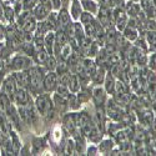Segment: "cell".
<instances>
[{
  "mask_svg": "<svg viewBox=\"0 0 156 156\" xmlns=\"http://www.w3.org/2000/svg\"><path fill=\"white\" fill-rule=\"evenodd\" d=\"M154 4H155V6H156V0H154Z\"/></svg>",
  "mask_w": 156,
  "mask_h": 156,
  "instance_id": "cell-33",
  "label": "cell"
},
{
  "mask_svg": "<svg viewBox=\"0 0 156 156\" xmlns=\"http://www.w3.org/2000/svg\"><path fill=\"white\" fill-rule=\"evenodd\" d=\"M48 73L46 68L44 65H33V66L29 69V75H30V84L28 90L30 91V94L33 95H39L44 93L43 90V80L44 76Z\"/></svg>",
  "mask_w": 156,
  "mask_h": 156,
  "instance_id": "cell-1",
  "label": "cell"
},
{
  "mask_svg": "<svg viewBox=\"0 0 156 156\" xmlns=\"http://www.w3.org/2000/svg\"><path fill=\"white\" fill-rule=\"evenodd\" d=\"M122 33H124L122 35L127 39V41H135L137 39V30L134 27H130V25H127V27L122 30Z\"/></svg>",
  "mask_w": 156,
  "mask_h": 156,
  "instance_id": "cell-20",
  "label": "cell"
},
{
  "mask_svg": "<svg viewBox=\"0 0 156 156\" xmlns=\"http://www.w3.org/2000/svg\"><path fill=\"white\" fill-rule=\"evenodd\" d=\"M54 45H55V31H48L44 35V48L49 55H54Z\"/></svg>",
  "mask_w": 156,
  "mask_h": 156,
  "instance_id": "cell-10",
  "label": "cell"
},
{
  "mask_svg": "<svg viewBox=\"0 0 156 156\" xmlns=\"http://www.w3.org/2000/svg\"><path fill=\"white\" fill-rule=\"evenodd\" d=\"M76 96H77V100L80 101V104L87 102L90 100V98H91V91H90L87 87H81L80 91L76 94Z\"/></svg>",
  "mask_w": 156,
  "mask_h": 156,
  "instance_id": "cell-22",
  "label": "cell"
},
{
  "mask_svg": "<svg viewBox=\"0 0 156 156\" xmlns=\"http://www.w3.org/2000/svg\"><path fill=\"white\" fill-rule=\"evenodd\" d=\"M49 54H48V51L44 49H39V50H35V53L33 55V60L34 62H36L37 65H44V62L46 61Z\"/></svg>",
  "mask_w": 156,
  "mask_h": 156,
  "instance_id": "cell-17",
  "label": "cell"
},
{
  "mask_svg": "<svg viewBox=\"0 0 156 156\" xmlns=\"http://www.w3.org/2000/svg\"><path fill=\"white\" fill-rule=\"evenodd\" d=\"M61 3H62V8H68L70 0H61Z\"/></svg>",
  "mask_w": 156,
  "mask_h": 156,
  "instance_id": "cell-31",
  "label": "cell"
},
{
  "mask_svg": "<svg viewBox=\"0 0 156 156\" xmlns=\"http://www.w3.org/2000/svg\"><path fill=\"white\" fill-rule=\"evenodd\" d=\"M31 100V94L28 89H24V87H18V90L15 91L14 96H12L11 101L15 104L16 106L20 105H27V104Z\"/></svg>",
  "mask_w": 156,
  "mask_h": 156,
  "instance_id": "cell-6",
  "label": "cell"
},
{
  "mask_svg": "<svg viewBox=\"0 0 156 156\" xmlns=\"http://www.w3.org/2000/svg\"><path fill=\"white\" fill-rule=\"evenodd\" d=\"M65 154H69V155H73L75 152V141L74 140H68V142L65 144Z\"/></svg>",
  "mask_w": 156,
  "mask_h": 156,
  "instance_id": "cell-26",
  "label": "cell"
},
{
  "mask_svg": "<svg viewBox=\"0 0 156 156\" xmlns=\"http://www.w3.org/2000/svg\"><path fill=\"white\" fill-rule=\"evenodd\" d=\"M98 147H95V146H91L90 145L87 149H86V152H87V155H96L98 154Z\"/></svg>",
  "mask_w": 156,
  "mask_h": 156,
  "instance_id": "cell-30",
  "label": "cell"
},
{
  "mask_svg": "<svg viewBox=\"0 0 156 156\" xmlns=\"http://www.w3.org/2000/svg\"><path fill=\"white\" fill-rule=\"evenodd\" d=\"M79 20H80V23H81L83 25H86V24H89V23H91L93 20H95V18H94V14H91V12L83 11Z\"/></svg>",
  "mask_w": 156,
  "mask_h": 156,
  "instance_id": "cell-25",
  "label": "cell"
},
{
  "mask_svg": "<svg viewBox=\"0 0 156 156\" xmlns=\"http://www.w3.org/2000/svg\"><path fill=\"white\" fill-rule=\"evenodd\" d=\"M14 79L16 81L18 87H24L28 89L29 84H30V75H29V70H21V71H14L11 73Z\"/></svg>",
  "mask_w": 156,
  "mask_h": 156,
  "instance_id": "cell-7",
  "label": "cell"
},
{
  "mask_svg": "<svg viewBox=\"0 0 156 156\" xmlns=\"http://www.w3.org/2000/svg\"><path fill=\"white\" fill-rule=\"evenodd\" d=\"M49 2H50V5H51V9H53L54 11H59L62 8L61 0H49Z\"/></svg>",
  "mask_w": 156,
  "mask_h": 156,
  "instance_id": "cell-27",
  "label": "cell"
},
{
  "mask_svg": "<svg viewBox=\"0 0 156 156\" xmlns=\"http://www.w3.org/2000/svg\"><path fill=\"white\" fill-rule=\"evenodd\" d=\"M5 40H6L5 25H4V23L0 21V43H5Z\"/></svg>",
  "mask_w": 156,
  "mask_h": 156,
  "instance_id": "cell-28",
  "label": "cell"
},
{
  "mask_svg": "<svg viewBox=\"0 0 156 156\" xmlns=\"http://www.w3.org/2000/svg\"><path fill=\"white\" fill-rule=\"evenodd\" d=\"M55 94H58L59 96H61V98H64V99H68V98L70 96L71 93H70V90H69L68 85L59 84L58 87H56V90H55Z\"/></svg>",
  "mask_w": 156,
  "mask_h": 156,
  "instance_id": "cell-24",
  "label": "cell"
},
{
  "mask_svg": "<svg viewBox=\"0 0 156 156\" xmlns=\"http://www.w3.org/2000/svg\"><path fill=\"white\" fill-rule=\"evenodd\" d=\"M71 16H70V12L66 10V8H61L58 11V29H65L66 27L73 23L71 21Z\"/></svg>",
  "mask_w": 156,
  "mask_h": 156,
  "instance_id": "cell-8",
  "label": "cell"
},
{
  "mask_svg": "<svg viewBox=\"0 0 156 156\" xmlns=\"http://www.w3.org/2000/svg\"><path fill=\"white\" fill-rule=\"evenodd\" d=\"M68 87L70 90L71 94H77L81 89V83H80V77L77 74H71L70 80L68 83Z\"/></svg>",
  "mask_w": 156,
  "mask_h": 156,
  "instance_id": "cell-12",
  "label": "cell"
},
{
  "mask_svg": "<svg viewBox=\"0 0 156 156\" xmlns=\"http://www.w3.org/2000/svg\"><path fill=\"white\" fill-rule=\"evenodd\" d=\"M112 147H114V142H112V140L108 139V140H102V141L100 142V145H99L98 150H99L100 152H102V154H110L111 150H112Z\"/></svg>",
  "mask_w": 156,
  "mask_h": 156,
  "instance_id": "cell-21",
  "label": "cell"
},
{
  "mask_svg": "<svg viewBox=\"0 0 156 156\" xmlns=\"http://www.w3.org/2000/svg\"><path fill=\"white\" fill-rule=\"evenodd\" d=\"M59 85V77L55 71H48L43 80V90L44 93H54Z\"/></svg>",
  "mask_w": 156,
  "mask_h": 156,
  "instance_id": "cell-5",
  "label": "cell"
},
{
  "mask_svg": "<svg viewBox=\"0 0 156 156\" xmlns=\"http://www.w3.org/2000/svg\"><path fill=\"white\" fill-rule=\"evenodd\" d=\"M83 12V5L80 0H71L70 4V16L74 21H79L80 15Z\"/></svg>",
  "mask_w": 156,
  "mask_h": 156,
  "instance_id": "cell-11",
  "label": "cell"
},
{
  "mask_svg": "<svg viewBox=\"0 0 156 156\" xmlns=\"http://www.w3.org/2000/svg\"><path fill=\"white\" fill-rule=\"evenodd\" d=\"M83 9L87 12H91V14H98L100 4H98L96 0H80Z\"/></svg>",
  "mask_w": 156,
  "mask_h": 156,
  "instance_id": "cell-14",
  "label": "cell"
},
{
  "mask_svg": "<svg viewBox=\"0 0 156 156\" xmlns=\"http://www.w3.org/2000/svg\"><path fill=\"white\" fill-rule=\"evenodd\" d=\"M51 11H53V9H51V5H50L49 0H46V2H44V3H37V4L34 6V9L31 10L34 18H35L37 21L45 20V19L49 16V14H50Z\"/></svg>",
  "mask_w": 156,
  "mask_h": 156,
  "instance_id": "cell-4",
  "label": "cell"
},
{
  "mask_svg": "<svg viewBox=\"0 0 156 156\" xmlns=\"http://www.w3.org/2000/svg\"><path fill=\"white\" fill-rule=\"evenodd\" d=\"M115 76H112L110 73L106 74L105 76V80H104V89L108 94H114V89H115Z\"/></svg>",
  "mask_w": 156,
  "mask_h": 156,
  "instance_id": "cell-18",
  "label": "cell"
},
{
  "mask_svg": "<svg viewBox=\"0 0 156 156\" xmlns=\"http://www.w3.org/2000/svg\"><path fill=\"white\" fill-rule=\"evenodd\" d=\"M50 139H51V141H53V144H59V142H61V140H62V129H61V126L56 125V126L53 127L51 134H50Z\"/></svg>",
  "mask_w": 156,
  "mask_h": 156,
  "instance_id": "cell-19",
  "label": "cell"
},
{
  "mask_svg": "<svg viewBox=\"0 0 156 156\" xmlns=\"http://www.w3.org/2000/svg\"><path fill=\"white\" fill-rule=\"evenodd\" d=\"M105 76H106V70L104 66H101V65H99L95 74L93 75L91 77V81L95 84V85H100L104 83V80H105Z\"/></svg>",
  "mask_w": 156,
  "mask_h": 156,
  "instance_id": "cell-15",
  "label": "cell"
},
{
  "mask_svg": "<svg viewBox=\"0 0 156 156\" xmlns=\"http://www.w3.org/2000/svg\"><path fill=\"white\" fill-rule=\"evenodd\" d=\"M74 53V49L71 48V45L69 44V41L66 43V44H64L62 46H61V49H60V53H59V55H58V60H62V61H66L70 56H71V54Z\"/></svg>",
  "mask_w": 156,
  "mask_h": 156,
  "instance_id": "cell-16",
  "label": "cell"
},
{
  "mask_svg": "<svg viewBox=\"0 0 156 156\" xmlns=\"http://www.w3.org/2000/svg\"><path fill=\"white\" fill-rule=\"evenodd\" d=\"M44 21L49 31H56L58 30V11L53 10Z\"/></svg>",
  "mask_w": 156,
  "mask_h": 156,
  "instance_id": "cell-13",
  "label": "cell"
},
{
  "mask_svg": "<svg viewBox=\"0 0 156 156\" xmlns=\"http://www.w3.org/2000/svg\"><path fill=\"white\" fill-rule=\"evenodd\" d=\"M106 91H105V89L101 87V86H95L93 89V91H91V98L95 102V105L98 108L104 105V102L106 101Z\"/></svg>",
  "mask_w": 156,
  "mask_h": 156,
  "instance_id": "cell-9",
  "label": "cell"
},
{
  "mask_svg": "<svg viewBox=\"0 0 156 156\" xmlns=\"http://www.w3.org/2000/svg\"><path fill=\"white\" fill-rule=\"evenodd\" d=\"M149 66H150V70H152V71H154V70H156V55L150 58Z\"/></svg>",
  "mask_w": 156,
  "mask_h": 156,
  "instance_id": "cell-29",
  "label": "cell"
},
{
  "mask_svg": "<svg viewBox=\"0 0 156 156\" xmlns=\"http://www.w3.org/2000/svg\"><path fill=\"white\" fill-rule=\"evenodd\" d=\"M58 59L55 55H49L46 61L44 62V66L46 68L48 71H55V68H56V65H58Z\"/></svg>",
  "mask_w": 156,
  "mask_h": 156,
  "instance_id": "cell-23",
  "label": "cell"
},
{
  "mask_svg": "<svg viewBox=\"0 0 156 156\" xmlns=\"http://www.w3.org/2000/svg\"><path fill=\"white\" fill-rule=\"evenodd\" d=\"M44 2H46V0H37V3H44Z\"/></svg>",
  "mask_w": 156,
  "mask_h": 156,
  "instance_id": "cell-32",
  "label": "cell"
},
{
  "mask_svg": "<svg viewBox=\"0 0 156 156\" xmlns=\"http://www.w3.org/2000/svg\"><path fill=\"white\" fill-rule=\"evenodd\" d=\"M35 108L39 112V115L45 118V116L51 111L54 110V102H53V98L49 95V93H41L36 95L35 98Z\"/></svg>",
  "mask_w": 156,
  "mask_h": 156,
  "instance_id": "cell-2",
  "label": "cell"
},
{
  "mask_svg": "<svg viewBox=\"0 0 156 156\" xmlns=\"http://www.w3.org/2000/svg\"><path fill=\"white\" fill-rule=\"evenodd\" d=\"M16 90H18V85H16V81L14 79V76H12V74L5 75V77L2 81V86H0V93L4 94L11 100Z\"/></svg>",
  "mask_w": 156,
  "mask_h": 156,
  "instance_id": "cell-3",
  "label": "cell"
}]
</instances>
